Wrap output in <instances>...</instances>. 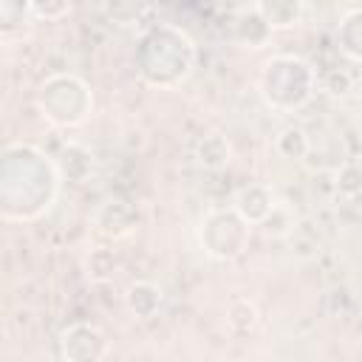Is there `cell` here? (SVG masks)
Here are the masks:
<instances>
[{
    "mask_svg": "<svg viewBox=\"0 0 362 362\" xmlns=\"http://www.w3.org/2000/svg\"><path fill=\"white\" fill-rule=\"evenodd\" d=\"M62 175L57 158L31 141H11L0 158V215L8 223L42 218L59 198Z\"/></svg>",
    "mask_w": 362,
    "mask_h": 362,
    "instance_id": "6da1fadb",
    "label": "cell"
},
{
    "mask_svg": "<svg viewBox=\"0 0 362 362\" xmlns=\"http://www.w3.org/2000/svg\"><path fill=\"white\" fill-rule=\"evenodd\" d=\"M133 65L144 85L173 90L184 85L195 68V42L175 23H153L139 34Z\"/></svg>",
    "mask_w": 362,
    "mask_h": 362,
    "instance_id": "7a4b0ae2",
    "label": "cell"
},
{
    "mask_svg": "<svg viewBox=\"0 0 362 362\" xmlns=\"http://www.w3.org/2000/svg\"><path fill=\"white\" fill-rule=\"evenodd\" d=\"M317 71L297 54H274L263 62L257 74L260 99L277 113L303 110L317 90Z\"/></svg>",
    "mask_w": 362,
    "mask_h": 362,
    "instance_id": "3957f363",
    "label": "cell"
},
{
    "mask_svg": "<svg viewBox=\"0 0 362 362\" xmlns=\"http://www.w3.org/2000/svg\"><path fill=\"white\" fill-rule=\"evenodd\" d=\"M34 105L48 124L71 130L90 119L93 90L82 76H76L71 71H57V74H48L37 85Z\"/></svg>",
    "mask_w": 362,
    "mask_h": 362,
    "instance_id": "277c9868",
    "label": "cell"
},
{
    "mask_svg": "<svg viewBox=\"0 0 362 362\" xmlns=\"http://www.w3.org/2000/svg\"><path fill=\"white\" fill-rule=\"evenodd\" d=\"M249 240L252 226L232 206H215L198 223V243L209 260L229 263L249 249Z\"/></svg>",
    "mask_w": 362,
    "mask_h": 362,
    "instance_id": "5b68a950",
    "label": "cell"
},
{
    "mask_svg": "<svg viewBox=\"0 0 362 362\" xmlns=\"http://www.w3.org/2000/svg\"><path fill=\"white\" fill-rule=\"evenodd\" d=\"M59 356L62 362H102L107 356V334L96 322H71L59 331Z\"/></svg>",
    "mask_w": 362,
    "mask_h": 362,
    "instance_id": "8992f818",
    "label": "cell"
},
{
    "mask_svg": "<svg viewBox=\"0 0 362 362\" xmlns=\"http://www.w3.org/2000/svg\"><path fill=\"white\" fill-rule=\"evenodd\" d=\"M141 223V212L127 198H107L93 212V229L105 240H122L130 238Z\"/></svg>",
    "mask_w": 362,
    "mask_h": 362,
    "instance_id": "52a82bcc",
    "label": "cell"
},
{
    "mask_svg": "<svg viewBox=\"0 0 362 362\" xmlns=\"http://www.w3.org/2000/svg\"><path fill=\"white\" fill-rule=\"evenodd\" d=\"M277 204H280V201H277L274 189H272L269 184H263V181H249V184H243V187L235 192V198H232V209H235L249 226H260V223L274 212Z\"/></svg>",
    "mask_w": 362,
    "mask_h": 362,
    "instance_id": "ba28073f",
    "label": "cell"
},
{
    "mask_svg": "<svg viewBox=\"0 0 362 362\" xmlns=\"http://www.w3.org/2000/svg\"><path fill=\"white\" fill-rule=\"evenodd\" d=\"M274 31L272 25L263 20V14L252 6H240L232 17V42L240 45V48H249V51H257V48H266L272 42Z\"/></svg>",
    "mask_w": 362,
    "mask_h": 362,
    "instance_id": "9c48e42d",
    "label": "cell"
},
{
    "mask_svg": "<svg viewBox=\"0 0 362 362\" xmlns=\"http://www.w3.org/2000/svg\"><path fill=\"white\" fill-rule=\"evenodd\" d=\"M57 167H59L62 181H71V184H88L96 175V158H93L90 147H85L82 141L62 144V150L57 156Z\"/></svg>",
    "mask_w": 362,
    "mask_h": 362,
    "instance_id": "30bf717a",
    "label": "cell"
},
{
    "mask_svg": "<svg viewBox=\"0 0 362 362\" xmlns=\"http://www.w3.org/2000/svg\"><path fill=\"white\" fill-rule=\"evenodd\" d=\"M124 305L136 320L147 322L164 308V288L153 280H130L124 288Z\"/></svg>",
    "mask_w": 362,
    "mask_h": 362,
    "instance_id": "8fae6325",
    "label": "cell"
},
{
    "mask_svg": "<svg viewBox=\"0 0 362 362\" xmlns=\"http://www.w3.org/2000/svg\"><path fill=\"white\" fill-rule=\"evenodd\" d=\"M34 23L37 20L31 14V3H23V0H3L0 3V40L6 45L23 40Z\"/></svg>",
    "mask_w": 362,
    "mask_h": 362,
    "instance_id": "7c38bea8",
    "label": "cell"
},
{
    "mask_svg": "<svg viewBox=\"0 0 362 362\" xmlns=\"http://www.w3.org/2000/svg\"><path fill=\"white\" fill-rule=\"evenodd\" d=\"M255 8L263 14V20L272 25V31L297 28L305 17V6L300 0H260Z\"/></svg>",
    "mask_w": 362,
    "mask_h": 362,
    "instance_id": "4fadbf2b",
    "label": "cell"
},
{
    "mask_svg": "<svg viewBox=\"0 0 362 362\" xmlns=\"http://www.w3.org/2000/svg\"><path fill=\"white\" fill-rule=\"evenodd\" d=\"M337 45L351 62H362V6L348 8L337 25Z\"/></svg>",
    "mask_w": 362,
    "mask_h": 362,
    "instance_id": "5bb4252c",
    "label": "cell"
},
{
    "mask_svg": "<svg viewBox=\"0 0 362 362\" xmlns=\"http://www.w3.org/2000/svg\"><path fill=\"white\" fill-rule=\"evenodd\" d=\"M195 158L204 170H212V173L226 170L232 161V144L221 133H206L195 147Z\"/></svg>",
    "mask_w": 362,
    "mask_h": 362,
    "instance_id": "9a60e30c",
    "label": "cell"
},
{
    "mask_svg": "<svg viewBox=\"0 0 362 362\" xmlns=\"http://www.w3.org/2000/svg\"><path fill=\"white\" fill-rule=\"evenodd\" d=\"M274 150L288 161H305L311 153V141L303 127H283L274 136Z\"/></svg>",
    "mask_w": 362,
    "mask_h": 362,
    "instance_id": "2e32d148",
    "label": "cell"
},
{
    "mask_svg": "<svg viewBox=\"0 0 362 362\" xmlns=\"http://www.w3.org/2000/svg\"><path fill=\"white\" fill-rule=\"evenodd\" d=\"M257 305L246 297H235L226 308V325L235 331V334H249L255 325H257Z\"/></svg>",
    "mask_w": 362,
    "mask_h": 362,
    "instance_id": "e0dca14e",
    "label": "cell"
},
{
    "mask_svg": "<svg viewBox=\"0 0 362 362\" xmlns=\"http://www.w3.org/2000/svg\"><path fill=\"white\" fill-rule=\"evenodd\" d=\"M294 223H297L294 212H291L286 204H277L274 212L260 223V229H263L266 238H288V235L294 232Z\"/></svg>",
    "mask_w": 362,
    "mask_h": 362,
    "instance_id": "ac0fdd59",
    "label": "cell"
},
{
    "mask_svg": "<svg viewBox=\"0 0 362 362\" xmlns=\"http://www.w3.org/2000/svg\"><path fill=\"white\" fill-rule=\"evenodd\" d=\"M116 257H113V252L110 249H93L90 255H88V274H90V280H110L113 274H116Z\"/></svg>",
    "mask_w": 362,
    "mask_h": 362,
    "instance_id": "d6986e66",
    "label": "cell"
},
{
    "mask_svg": "<svg viewBox=\"0 0 362 362\" xmlns=\"http://www.w3.org/2000/svg\"><path fill=\"white\" fill-rule=\"evenodd\" d=\"M337 189L342 195H348V198L359 195L362 192V167L354 164V161L339 164V170H337Z\"/></svg>",
    "mask_w": 362,
    "mask_h": 362,
    "instance_id": "ffe728a7",
    "label": "cell"
},
{
    "mask_svg": "<svg viewBox=\"0 0 362 362\" xmlns=\"http://www.w3.org/2000/svg\"><path fill=\"white\" fill-rule=\"evenodd\" d=\"M31 14H34L37 23H57V20L71 14V3H65V0H34Z\"/></svg>",
    "mask_w": 362,
    "mask_h": 362,
    "instance_id": "44dd1931",
    "label": "cell"
},
{
    "mask_svg": "<svg viewBox=\"0 0 362 362\" xmlns=\"http://www.w3.org/2000/svg\"><path fill=\"white\" fill-rule=\"evenodd\" d=\"M107 14H110V20H113V23H119V25H136V23H139V17L150 14V6L116 3V6H110V8H107Z\"/></svg>",
    "mask_w": 362,
    "mask_h": 362,
    "instance_id": "7402d4cb",
    "label": "cell"
},
{
    "mask_svg": "<svg viewBox=\"0 0 362 362\" xmlns=\"http://www.w3.org/2000/svg\"><path fill=\"white\" fill-rule=\"evenodd\" d=\"M322 88L331 93V96H345L351 88H354V79L345 74V71H328L322 76Z\"/></svg>",
    "mask_w": 362,
    "mask_h": 362,
    "instance_id": "603a6c76",
    "label": "cell"
}]
</instances>
